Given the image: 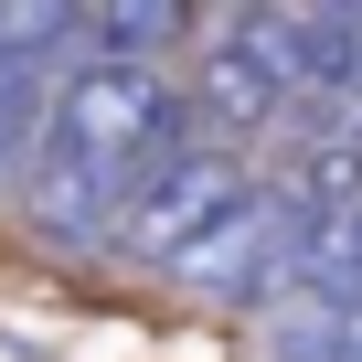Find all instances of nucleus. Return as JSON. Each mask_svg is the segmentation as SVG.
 <instances>
[{
    "label": "nucleus",
    "instance_id": "nucleus-1",
    "mask_svg": "<svg viewBox=\"0 0 362 362\" xmlns=\"http://www.w3.org/2000/svg\"><path fill=\"white\" fill-rule=\"evenodd\" d=\"M54 139L117 160V170H160L170 149H192L203 117H192V86H181L170 64H128V54H86L54 75Z\"/></svg>",
    "mask_w": 362,
    "mask_h": 362
},
{
    "label": "nucleus",
    "instance_id": "nucleus-2",
    "mask_svg": "<svg viewBox=\"0 0 362 362\" xmlns=\"http://www.w3.org/2000/svg\"><path fill=\"white\" fill-rule=\"evenodd\" d=\"M256 192V149H224V139H192V149H170L149 181H139V203H128V235H117V267H170L181 245H203L235 203Z\"/></svg>",
    "mask_w": 362,
    "mask_h": 362
},
{
    "label": "nucleus",
    "instance_id": "nucleus-3",
    "mask_svg": "<svg viewBox=\"0 0 362 362\" xmlns=\"http://www.w3.org/2000/svg\"><path fill=\"white\" fill-rule=\"evenodd\" d=\"M128 203H139V170H117V160L75 149V139H43L33 181L11 192V214H22V235L43 256H117Z\"/></svg>",
    "mask_w": 362,
    "mask_h": 362
},
{
    "label": "nucleus",
    "instance_id": "nucleus-4",
    "mask_svg": "<svg viewBox=\"0 0 362 362\" xmlns=\"http://www.w3.org/2000/svg\"><path fill=\"white\" fill-rule=\"evenodd\" d=\"M192 117H203V139H224V149H256V139H277L288 117H298V96L256 64V43L245 33H214V43H192Z\"/></svg>",
    "mask_w": 362,
    "mask_h": 362
},
{
    "label": "nucleus",
    "instance_id": "nucleus-5",
    "mask_svg": "<svg viewBox=\"0 0 362 362\" xmlns=\"http://www.w3.org/2000/svg\"><path fill=\"white\" fill-rule=\"evenodd\" d=\"M43 139H54V64L0 54V192H22V181H33Z\"/></svg>",
    "mask_w": 362,
    "mask_h": 362
},
{
    "label": "nucleus",
    "instance_id": "nucleus-6",
    "mask_svg": "<svg viewBox=\"0 0 362 362\" xmlns=\"http://www.w3.org/2000/svg\"><path fill=\"white\" fill-rule=\"evenodd\" d=\"M0 54L22 64H86L96 54V0H0Z\"/></svg>",
    "mask_w": 362,
    "mask_h": 362
},
{
    "label": "nucleus",
    "instance_id": "nucleus-7",
    "mask_svg": "<svg viewBox=\"0 0 362 362\" xmlns=\"http://www.w3.org/2000/svg\"><path fill=\"white\" fill-rule=\"evenodd\" d=\"M267 362H362V298H288L267 320Z\"/></svg>",
    "mask_w": 362,
    "mask_h": 362
},
{
    "label": "nucleus",
    "instance_id": "nucleus-8",
    "mask_svg": "<svg viewBox=\"0 0 362 362\" xmlns=\"http://www.w3.org/2000/svg\"><path fill=\"white\" fill-rule=\"evenodd\" d=\"M203 0H96V54H128V64H160L181 33H192Z\"/></svg>",
    "mask_w": 362,
    "mask_h": 362
},
{
    "label": "nucleus",
    "instance_id": "nucleus-9",
    "mask_svg": "<svg viewBox=\"0 0 362 362\" xmlns=\"http://www.w3.org/2000/svg\"><path fill=\"white\" fill-rule=\"evenodd\" d=\"M203 11H224V33H235V22H256V11H277V0H203Z\"/></svg>",
    "mask_w": 362,
    "mask_h": 362
}]
</instances>
